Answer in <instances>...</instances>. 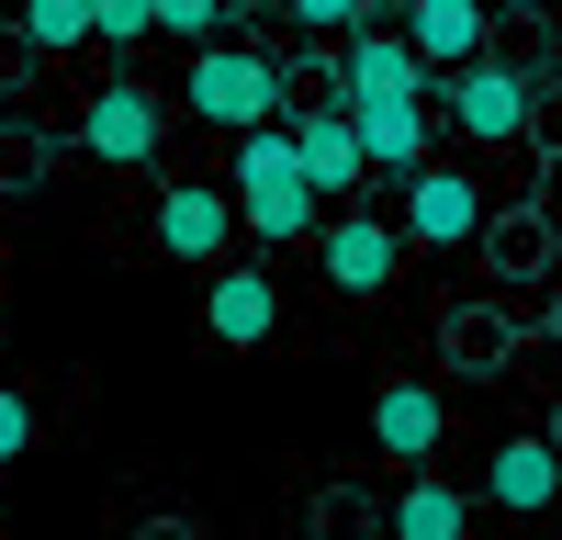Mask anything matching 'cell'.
I'll return each instance as SVG.
<instances>
[{"mask_svg": "<svg viewBox=\"0 0 562 540\" xmlns=\"http://www.w3.org/2000/svg\"><path fill=\"white\" fill-rule=\"evenodd\" d=\"M225 214H237V225H259V237H281V248H293L304 225H315V192H304L293 135H281V124L237 135V192H225Z\"/></svg>", "mask_w": 562, "mask_h": 540, "instance_id": "1", "label": "cell"}, {"mask_svg": "<svg viewBox=\"0 0 562 540\" xmlns=\"http://www.w3.org/2000/svg\"><path fill=\"white\" fill-rule=\"evenodd\" d=\"M180 102L203 124H225V135H259V124H281V68L259 45H203L192 79H180Z\"/></svg>", "mask_w": 562, "mask_h": 540, "instance_id": "2", "label": "cell"}, {"mask_svg": "<svg viewBox=\"0 0 562 540\" xmlns=\"http://www.w3.org/2000/svg\"><path fill=\"white\" fill-rule=\"evenodd\" d=\"M439 102H450V124L473 135V147H506V135H529V102H540V90H529L518 68L473 57V68H450V79H439Z\"/></svg>", "mask_w": 562, "mask_h": 540, "instance_id": "3", "label": "cell"}, {"mask_svg": "<svg viewBox=\"0 0 562 540\" xmlns=\"http://www.w3.org/2000/svg\"><path fill=\"white\" fill-rule=\"evenodd\" d=\"M484 23L495 12H473V0H394V45L416 68H473L484 57Z\"/></svg>", "mask_w": 562, "mask_h": 540, "instance_id": "4", "label": "cell"}, {"mask_svg": "<svg viewBox=\"0 0 562 540\" xmlns=\"http://www.w3.org/2000/svg\"><path fill=\"white\" fill-rule=\"evenodd\" d=\"M473 225H484L473 169H405V237H416V248H461Z\"/></svg>", "mask_w": 562, "mask_h": 540, "instance_id": "5", "label": "cell"}, {"mask_svg": "<svg viewBox=\"0 0 562 540\" xmlns=\"http://www.w3.org/2000/svg\"><path fill=\"white\" fill-rule=\"evenodd\" d=\"M338 113H349V147H360V169H383V180L428 169V102H338Z\"/></svg>", "mask_w": 562, "mask_h": 540, "instance_id": "6", "label": "cell"}, {"mask_svg": "<svg viewBox=\"0 0 562 540\" xmlns=\"http://www.w3.org/2000/svg\"><path fill=\"white\" fill-rule=\"evenodd\" d=\"M79 135H90V158L147 169V158H158V90H124V79L90 90V124H79Z\"/></svg>", "mask_w": 562, "mask_h": 540, "instance_id": "7", "label": "cell"}, {"mask_svg": "<svg viewBox=\"0 0 562 540\" xmlns=\"http://www.w3.org/2000/svg\"><path fill=\"white\" fill-rule=\"evenodd\" d=\"M203 327L225 349H259L281 327V282H270V270H214V282H203Z\"/></svg>", "mask_w": 562, "mask_h": 540, "instance_id": "8", "label": "cell"}, {"mask_svg": "<svg viewBox=\"0 0 562 540\" xmlns=\"http://www.w3.org/2000/svg\"><path fill=\"white\" fill-rule=\"evenodd\" d=\"M394 270H405V237H394V225H371V214H338V225H326V282H338V293H383Z\"/></svg>", "mask_w": 562, "mask_h": 540, "instance_id": "9", "label": "cell"}, {"mask_svg": "<svg viewBox=\"0 0 562 540\" xmlns=\"http://www.w3.org/2000/svg\"><path fill=\"white\" fill-rule=\"evenodd\" d=\"M338 102H428V68H416L394 34H349V57H338Z\"/></svg>", "mask_w": 562, "mask_h": 540, "instance_id": "10", "label": "cell"}, {"mask_svg": "<svg viewBox=\"0 0 562 540\" xmlns=\"http://www.w3.org/2000/svg\"><path fill=\"white\" fill-rule=\"evenodd\" d=\"M281 135H293V169H304V192L326 203V192H360V147H349V113H293V124H281Z\"/></svg>", "mask_w": 562, "mask_h": 540, "instance_id": "11", "label": "cell"}, {"mask_svg": "<svg viewBox=\"0 0 562 540\" xmlns=\"http://www.w3.org/2000/svg\"><path fill=\"white\" fill-rule=\"evenodd\" d=\"M225 225H237V214H225L214 180H169V192H158V237H169V259H203V270H214Z\"/></svg>", "mask_w": 562, "mask_h": 540, "instance_id": "12", "label": "cell"}, {"mask_svg": "<svg viewBox=\"0 0 562 540\" xmlns=\"http://www.w3.org/2000/svg\"><path fill=\"white\" fill-rule=\"evenodd\" d=\"M371 439H383L394 462H428V450H439V394L428 383H394L383 405H371Z\"/></svg>", "mask_w": 562, "mask_h": 540, "instance_id": "13", "label": "cell"}, {"mask_svg": "<svg viewBox=\"0 0 562 540\" xmlns=\"http://www.w3.org/2000/svg\"><path fill=\"white\" fill-rule=\"evenodd\" d=\"M484 484H495V507H518V518H529V507H551V439H506Z\"/></svg>", "mask_w": 562, "mask_h": 540, "instance_id": "14", "label": "cell"}, {"mask_svg": "<svg viewBox=\"0 0 562 540\" xmlns=\"http://www.w3.org/2000/svg\"><path fill=\"white\" fill-rule=\"evenodd\" d=\"M473 529V507H461L450 484H405V507H394V540H461Z\"/></svg>", "mask_w": 562, "mask_h": 540, "instance_id": "15", "label": "cell"}, {"mask_svg": "<svg viewBox=\"0 0 562 540\" xmlns=\"http://www.w3.org/2000/svg\"><path fill=\"white\" fill-rule=\"evenodd\" d=\"M23 34L45 45V57H57V45H90V12H79V0H34V12H23Z\"/></svg>", "mask_w": 562, "mask_h": 540, "instance_id": "16", "label": "cell"}, {"mask_svg": "<svg viewBox=\"0 0 562 540\" xmlns=\"http://www.w3.org/2000/svg\"><path fill=\"white\" fill-rule=\"evenodd\" d=\"M214 23H225V0H147V34H192L203 45Z\"/></svg>", "mask_w": 562, "mask_h": 540, "instance_id": "17", "label": "cell"}, {"mask_svg": "<svg viewBox=\"0 0 562 540\" xmlns=\"http://www.w3.org/2000/svg\"><path fill=\"white\" fill-rule=\"evenodd\" d=\"M79 12H90V34H113V45L147 34V0H79Z\"/></svg>", "mask_w": 562, "mask_h": 540, "instance_id": "18", "label": "cell"}, {"mask_svg": "<svg viewBox=\"0 0 562 540\" xmlns=\"http://www.w3.org/2000/svg\"><path fill=\"white\" fill-rule=\"evenodd\" d=\"M281 12L315 23V34H338V23H360V34H371V0H281Z\"/></svg>", "mask_w": 562, "mask_h": 540, "instance_id": "19", "label": "cell"}, {"mask_svg": "<svg viewBox=\"0 0 562 540\" xmlns=\"http://www.w3.org/2000/svg\"><path fill=\"white\" fill-rule=\"evenodd\" d=\"M23 439H34V405L0 383V462H23Z\"/></svg>", "mask_w": 562, "mask_h": 540, "instance_id": "20", "label": "cell"}, {"mask_svg": "<svg viewBox=\"0 0 562 540\" xmlns=\"http://www.w3.org/2000/svg\"><path fill=\"white\" fill-rule=\"evenodd\" d=\"M473 12H495V0H473Z\"/></svg>", "mask_w": 562, "mask_h": 540, "instance_id": "21", "label": "cell"}, {"mask_svg": "<svg viewBox=\"0 0 562 540\" xmlns=\"http://www.w3.org/2000/svg\"><path fill=\"white\" fill-rule=\"evenodd\" d=\"M23 12H34V0H23Z\"/></svg>", "mask_w": 562, "mask_h": 540, "instance_id": "22", "label": "cell"}]
</instances>
